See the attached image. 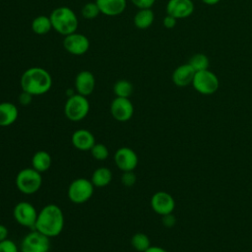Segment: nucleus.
I'll return each mask as SVG.
<instances>
[{"mask_svg": "<svg viewBox=\"0 0 252 252\" xmlns=\"http://www.w3.org/2000/svg\"><path fill=\"white\" fill-rule=\"evenodd\" d=\"M7 238H8V228L4 224L0 223V242Z\"/></svg>", "mask_w": 252, "mask_h": 252, "instance_id": "35", "label": "nucleus"}, {"mask_svg": "<svg viewBox=\"0 0 252 252\" xmlns=\"http://www.w3.org/2000/svg\"><path fill=\"white\" fill-rule=\"evenodd\" d=\"M131 2L139 9H149L152 8L156 0H131Z\"/></svg>", "mask_w": 252, "mask_h": 252, "instance_id": "31", "label": "nucleus"}, {"mask_svg": "<svg viewBox=\"0 0 252 252\" xmlns=\"http://www.w3.org/2000/svg\"><path fill=\"white\" fill-rule=\"evenodd\" d=\"M95 86V79L91 71L83 70L79 72L75 78V89L77 94L88 96L90 95Z\"/></svg>", "mask_w": 252, "mask_h": 252, "instance_id": "15", "label": "nucleus"}, {"mask_svg": "<svg viewBox=\"0 0 252 252\" xmlns=\"http://www.w3.org/2000/svg\"><path fill=\"white\" fill-rule=\"evenodd\" d=\"M196 71L187 63L178 66L172 73V82L175 86L183 88L192 84Z\"/></svg>", "mask_w": 252, "mask_h": 252, "instance_id": "17", "label": "nucleus"}, {"mask_svg": "<svg viewBox=\"0 0 252 252\" xmlns=\"http://www.w3.org/2000/svg\"><path fill=\"white\" fill-rule=\"evenodd\" d=\"M99 14H100V11L95 2L87 3L82 8V15L85 19L93 20V19H95Z\"/></svg>", "mask_w": 252, "mask_h": 252, "instance_id": "28", "label": "nucleus"}, {"mask_svg": "<svg viewBox=\"0 0 252 252\" xmlns=\"http://www.w3.org/2000/svg\"><path fill=\"white\" fill-rule=\"evenodd\" d=\"M32 96H33L32 94L23 91L21 93V94L19 95V102H20V104H22L24 106L29 105L32 102Z\"/></svg>", "mask_w": 252, "mask_h": 252, "instance_id": "33", "label": "nucleus"}, {"mask_svg": "<svg viewBox=\"0 0 252 252\" xmlns=\"http://www.w3.org/2000/svg\"><path fill=\"white\" fill-rule=\"evenodd\" d=\"M71 143L79 151H90L95 144L94 134L87 129H78L71 136Z\"/></svg>", "mask_w": 252, "mask_h": 252, "instance_id": "16", "label": "nucleus"}, {"mask_svg": "<svg viewBox=\"0 0 252 252\" xmlns=\"http://www.w3.org/2000/svg\"><path fill=\"white\" fill-rule=\"evenodd\" d=\"M131 246L138 252H145L151 246L150 237L143 232H136L130 239Z\"/></svg>", "mask_w": 252, "mask_h": 252, "instance_id": "24", "label": "nucleus"}, {"mask_svg": "<svg viewBox=\"0 0 252 252\" xmlns=\"http://www.w3.org/2000/svg\"><path fill=\"white\" fill-rule=\"evenodd\" d=\"M114 162L121 171H130L137 167L139 158L131 148L121 147L114 154Z\"/></svg>", "mask_w": 252, "mask_h": 252, "instance_id": "12", "label": "nucleus"}, {"mask_svg": "<svg viewBox=\"0 0 252 252\" xmlns=\"http://www.w3.org/2000/svg\"><path fill=\"white\" fill-rule=\"evenodd\" d=\"M63 46L67 52L73 55H83L90 48L89 38L78 32H73L65 35L63 40Z\"/></svg>", "mask_w": 252, "mask_h": 252, "instance_id": "13", "label": "nucleus"}, {"mask_svg": "<svg viewBox=\"0 0 252 252\" xmlns=\"http://www.w3.org/2000/svg\"><path fill=\"white\" fill-rule=\"evenodd\" d=\"M112 180V172L106 166H99L95 168L92 174L91 181L94 187L102 188L107 186Z\"/></svg>", "mask_w": 252, "mask_h": 252, "instance_id": "21", "label": "nucleus"}, {"mask_svg": "<svg viewBox=\"0 0 252 252\" xmlns=\"http://www.w3.org/2000/svg\"><path fill=\"white\" fill-rule=\"evenodd\" d=\"M110 114L116 121L126 122L134 114V105L129 97L115 96L110 103Z\"/></svg>", "mask_w": 252, "mask_h": 252, "instance_id": "10", "label": "nucleus"}, {"mask_svg": "<svg viewBox=\"0 0 252 252\" xmlns=\"http://www.w3.org/2000/svg\"><path fill=\"white\" fill-rule=\"evenodd\" d=\"M209 58L204 53H196L194 54L188 61V64L197 72L206 70L209 68Z\"/></svg>", "mask_w": 252, "mask_h": 252, "instance_id": "26", "label": "nucleus"}, {"mask_svg": "<svg viewBox=\"0 0 252 252\" xmlns=\"http://www.w3.org/2000/svg\"><path fill=\"white\" fill-rule=\"evenodd\" d=\"M192 86L196 92L201 94L209 95L216 93L219 89L220 82L215 73L208 69L197 71L192 81Z\"/></svg>", "mask_w": 252, "mask_h": 252, "instance_id": "7", "label": "nucleus"}, {"mask_svg": "<svg viewBox=\"0 0 252 252\" xmlns=\"http://www.w3.org/2000/svg\"><path fill=\"white\" fill-rule=\"evenodd\" d=\"M161 222L166 227H172L176 223V219L172 214L164 215V216L161 217Z\"/></svg>", "mask_w": 252, "mask_h": 252, "instance_id": "32", "label": "nucleus"}, {"mask_svg": "<svg viewBox=\"0 0 252 252\" xmlns=\"http://www.w3.org/2000/svg\"><path fill=\"white\" fill-rule=\"evenodd\" d=\"M38 212L29 202L22 201L16 204L13 209V216L15 220L22 226L34 228Z\"/></svg>", "mask_w": 252, "mask_h": 252, "instance_id": "9", "label": "nucleus"}, {"mask_svg": "<svg viewBox=\"0 0 252 252\" xmlns=\"http://www.w3.org/2000/svg\"><path fill=\"white\" fill-rule=\"evenodd\" d=\"M90 151L93 158L96 160H104L108 158V155H109V151L107 147L102 143H95Z\"/></svg>", "mask_w": 252, "mask_h": 252, "instance_id": "27", "label": "nucleus"}, {"mask_svg": "<svg viewBox=\"0 0 252 252\" xmlns=\"http://www.w3.org/2000/svg\"><path fill=\"white\" fill-rule=\"evenodd\" d=\"M17 189L26 195L34 194L39 190L42 184L41 173L32 167L21 169L15 179Z\"/></svg>", "mask_w": 252, "mask_h": 252, "instance_id": "4", "label": "nucleus"}, {"mask_svg": "<svg viewBox=\"0 0 252 252\" xmlns=\"http://www.w3.org/2000/svg\"><path fill=\"white\" fill-rule=\"evenodd\" d=\"M94 190V186L91 179L79 177L70 183L67 190V195L72 203L84 204L92 198Z\"/></svg>", "mask_w": 252, "mask_h": 252, "instance_id": "6", "label": "nucleus"}, {"mask_svg": "<svg viewBox=\"0 0 252 252\" xmlns=\"http://www.w3.org/2000/svg\"><path fill=\"white\" fill-rule=\"evenodd\" d=\"M52 29L62 35H68L77 31L79 21L74 11L66 6L55 8L50 16Z\"/></svg>", "mask_w": 252, "mask_h": 252, "instance_id": "3", "label": "nucleus"}, {"mask_svg": "<svg viewBox=\"0 0 252 252\" xmlns=\"http://www.w3.org/2000/svg\"><path fill=\"white\" fill-rule=\"evenodd\" d=\"M90 111V102L87 96L74 94L68 96L64 105V114L70 121L77 122L83 120Z\"/></svg>", "mask_w": 252, "mask_h": 252, "instance_id": "5", "label": "nucleus"}, {"mask_svg": "<svg viewBox=\"0 0 252 252\" xmlns=\"http://www.w3.org/2000/svg\"><path fill=\"white\" fill-rule=\"evenodd\" d=\"M19 116V109L16 104L3 101L0 102V126L7 127L16 122Z\"/></svg>", "mask_w": 252, "mask_h": 252, "instance_id": "19", "label": "nucleus"}, {"mask_svg": "<svg viewBox=\"0 0 252 252\" xmlns=\"http://www.w3.org/2000/svg\"><path fill=\"white\" fill-rule=\"evenodd\" d=\"M113 93L118 97H130L133 93V85L128 80H118L113 85Z\"/></svg>", "mask_w": 252, "mask_h": 252, "instance_id": "25", "label": "nucleus"}, {"mask_svg": "<svg viewBox=\"0 0 252 252\" xmlns=\"http://www.w3.org/2000/svg\"><path fill=\"white\" fill-rule=\"evenodd\" d=\"M220 0H202L203 3L207 4V5H215L217 3H219Z\"/></svg>", "mask_w": 252, "mask_h": 252, "instance_id": "37", "label": "nucleus"}, {"mask_svg": "<svg viewBox=\"0 0 252 252\" xmlns=\"http://www.w3.org/2000/svg\"><path fill=\"white\" fill-rule=\"evenodd\" d=\"M100 14L114 17L122 14L126 9V0H95Z\"/></svg>", "mask_w": 252, "mask_h": 252, "instance_id": "18", "label": "nucleus"}, {"mask_svg": "<svg viewBox=\"0 0 252 252\" xmlns=\"http://www.w3.org/2000/svg\"><path fill=\"white\" fill-rule=\"evenodd\" d=\"M64 227V214L55 204L45 205L37 214L34 228L47 237L58 236Z\"/></svg>", "mask_w": 252, "mask_h": 252, "instance_id": "1", "label": "nucleus"}, {"mask_svg": "<svg viewBox=\"0 0 252 252\" xmlns=\"http://www.w3.org/2000/svg\"><path fill=\"white\" fill-rule=\"evenodd\" d=\"M52 29L50 18L47 16H37L32 22V31L38 35L47 34Z\"/></svg>", "mask_w": 252, "mask_h": 252, "instance_id": "23", "label": "nucleus"}, {"mask_svg": "<svg viewBox=\"0 0 252 252\" xmlns=\"http://www.w3.org/2000/svg\"><path fill=\"white\" fill-rule=\"evenodd\" d=\"M137 181L136 174L134 170L130 171H122L121 175V183L126 187H132Z\"/></svg>", "mask_w": 252, "mask_h": 252, "instance_id": "29", "label": "nucleus"}, {"mask_svg": "<svg viewBox=\"0 0 252 252\" xmlns=\"http://www.w3.org/2000/svg\"><path fill=\"white\" fill-rule=\"evenodd\" d=\"M52 164V158L46 151H37L32 158V167L42 173L47 171Z\"/></svg>", "mask_w": 252, "mask_h": 252, "instance_id": "20", "label": "nucleus"}, {"mask_svg": "<svg viewBox=\"0 0 252 252\" xmlns=\"http://www.w3.org/2000/svg\"><path fill=\"white\" fill-rule=\"evenodd\" d=\"M155 20V14L151 8L149 9H139V11L134 16V25L140 30H145L150 28Z\"/></svg>", "mask_w": 252, "mask_h": 252, "instance_id": "22", "label": "nucleus"}, {"mask_svg": "<svg viewBox=\"0 0 252 252\" xmlns=\"http://www.w3.org/2000/svg\"><path fill=\"white\" fill-rule=\"evenodd\" d=\"M50 249L49 237L33 229L21 242V252H48Z\"/></svg>", "mask_w": 252, "mask_h": 252, "instance_id": "8", "label": "nucleus"}, {"mask_svg": "<svg viewBox=\"0 0 252 252\" xmlns=\"http://www.w3.org/2000/svg\"><path fill=\"white\" fill-rule=\"evenodd\" d=\"M194 12V3L192 0H168L166 4V13L175 19H185Z\"/></svg>", "mask_w": 252, "mask_h": 252, "instance_id": "14", "label": "nucleus"}, {"mask_svg": "<svg viewBox=\"0 0 252 252\" xmlns=\"http://www.w3.org/2000/svg\"><path fill=\"white\" fill-rule=\"evenodd\" d=\"M0 252H19V249L13 240L7 238L0 242Z\"/></svg>", "mask_w": 252, "mask_h": 252, "instance_id": "30", "label": "nucleus"}, {"mask_svg": "<svg viewBox=\"0 0 252 252\" xmlns=\"http://www.w3.org/2000/svg\"><path fill=\"white\" fill-rule=\"evenodd\" d=\"M145 252H167L164 248L159 247V246H150Z\"/></svg>", "mask_w": 252, "mask_h": 252, "instance_id": "36", "label": "nucleus"}, {"mask_svg": "<svg viewBox=\"0 0 252 252\" xmlns=\"http://www.w3.org/2000/svg\"><path fill=\"white\" fill-rule=\"evenodd\" d=\"M20 84L22 91L32 95H41L51 89L52 78L47 70L40 67H32L22 74Z\"/></svg>", "mask_w": 252, "mask_h": 252, "instance_id": "2", "label": "nucleus"}, {"mask_svg": "<svg viewBox=\"0 0 252 252\" xmlns=\"http://www.w3.org/2000/svg\"><path fill=\"white\" fill-rule=\"evenodd\" d=\"M151 207L153 211L159 215L164 216L172 214L175 208L174 198L165 191H158L151 198Z\"/></svg>", "mask_w": 252, "mask_h": 252, "instance_id": "11", "label": "nucleus"}, {"mask_svg": "<svg viewBox=\"0 0 252 252\" xmlns=\"http://www.w3.org/2000/svg\"><path fill=\"white\" fill-rule=\"evenodd\" d=\"M176 20L174 17L170 16V15H166L164 18H163V21H162V24L164 26V28L166 29H172L175 27L176 25Z\"/></svg>", "mask_w": 252, "mask_h": 252, "instance_id": "34", "label": "nucleus"}]
</instances>
